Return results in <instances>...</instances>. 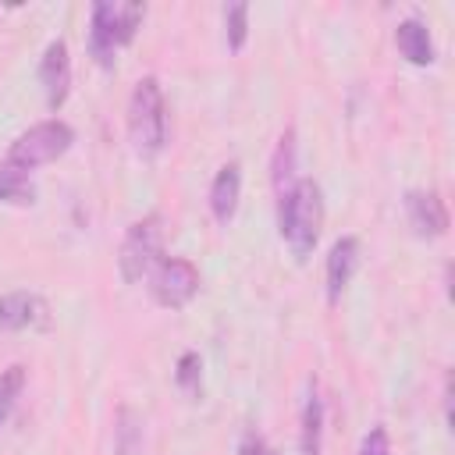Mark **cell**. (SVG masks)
I'll list each match as a JSON object with an SVG mask.
<instances>
[{
  "mask_svg": "<svg viewBox=\"0 0 455 455\" xmlns=\"http://www.w3.org/2000/svg\"><path fill=\"white\" fill-rule=\"evenodd\" d=\"M149 291L164 309H181L199 291V270L196 263L181 256H164L149 274Z\"/></svg>",
  "mask_w": 455,
  "mask_h": 455,
  "instance_id": "obj_6",
  "label": "cell"
},
{
  "mask_svg": "<svg viewBox=\"0 0 455 455\" xmlns=\"http://www.w3.org/2000/svg\"><path fill=\"white\" fill-rule=\"evenodd\" d=\"M32 199H36V188H32L28 174L18 171V167H11V164H4V167H0V203H18V206H25V203H32Z\"/></svg>",
  "mask_w": 455,
  "mask_h": 455,
  "instance_id": "obj_16",
  "label": "cell"
},
{
  "mask_svg": "<svg viewBox=\"0 0 455 455\" xmlns=\"http://www.w3.org/2000/svg\"><path fill=\"white\" fill-rule=\"evenodd\" d=\"M114 455H142V419L124 405L114 423Z\"/></svg>",
  "mask_w": 455,
  "mask_h": 455,
  "instance_id": "obj_15",
  "label": "cell"
},
{
  "mask_svg": "<svg viewBox=\"0 0 455 455\" xmlns=\"http://www.w3.org/2000/svg\"><path fill=\"white\" fill-rule=\"evenodd\" d=\"M75 142V132L68 121L60 117H50V121H39L32 124L28 132H21L14 142H11V153H7V164L18 167V171H36L43 164H53L57 156H64Z\"/></svg>",
  "mask_w": 455,
  "mask_h": 455,
  "instance_id": "obj_4",
  "label": "cell"
},
{
  "mask_svg": "<svg viewBox=\"0 0 455 455\" xmlns=\"http://www.w3.org/2000/svg\"><path fill=\"white\" fill-rule=\"evenodd\" d=\"M146 7L135 0H96L92 4V18H89V53L96 57L100 68H114V53L117 46L132 43L139 25H142Z\"/></svg>",
  "mask_w": 455,
  "mask_h": 455,
  "instance_id": "obj_2",
  "label": "cell"
},
{
  "mask_svg": "<svg viewBox=\"0 0 455 455\" xmlns=\"http://www.w3.org/2000/svg\"><path fill=\"white\" fill-rule=\"evenodd\" d=\"M50 306L36 291H7L0 299V331H32L46 327Z\"/></svg>",
  "mask_w": 455,
  "mask_h": 455,
  "instance_id": "obj_9",
  "label": "cell"
},
{
  "mask_svg": "<svg viewBox=\"0 0 455 455\" xmlns=\"http://www.w3.org/2000/svg\"><path fill=\"white\" fill-rule=\"evenodd\" d=\"M21 387H25V366H7L0 373V427L7 423L14 402L21 398Z\"/></svg>",
  "mask_w": 455,
  "mask_h": 455,
  "instance_id": "obj_19",
  "label": "cell"
},
{
  "mask_svg": "<svg viewBox=\"0 0 455 455\" xmlns=\"http://www.w3.org/2000/svg\"><path fill=\"white\" fill-rule=\"evenodd\" d=\"M224 39H228V50H242L245 39H249V4L235 0L224 7Z\"/></svg>",
  "mask_w": 455,
  "mask_h": 455,
  "instance_id": "obj_17",
  "label": "cell"
},
{
  "mask_svg": "<svg viewBox=\"0 0 455 455\" xmlns=\"http://www.w3.org/2000/svg\"><path fill=\"white\" fill-rule=\"evenodd\" d=\"M174 384H178L188 398H199V391H203V359H199V352H181V355H178Z\"/></svg>",
  "mask_w": 455,
  "mask_h": 455,
  "instance_id": "obj_18",
  "label": "cell"
},
{
  "mask_svg": "<svg viewBox=\"0 0 455 455\" xmlns=\"http://www.w3.org/2000/svg\"><path fill=\"white\" fill-rule=\"evenodd\" d=\"M277 228L299 259L316 249L323 228V196L313 178H299L284 196H277Z\"/></svg>",
  "mask_w": 455,
  "mask_h": 455,
  "instance_id": "obj_1",
  "label": "cell"
},
{
  "mask_svg": "<svg viewBox=\"0 0 455 455\" xmlns=\"http://www.w3.org/2000/svg\"><path fill=\"white\" fill-rule=\"evenodd\" d=\"M359 455H391V437L384 427H370L363 434V444H359Z\"/></svg>",
  "mask_w": 455,
  "mask_h": 455,
  "instance_id": "obj_20",
  "label": "cell"
},
{
  "mask_svg": "<svg viewBox=\"0 0 455 455\" xmlns=\"http://www.w3.org/2000/svg\"><path fill=\"white\" fill-rule=\"evenodd\" d=\"M128 139L139 156H156L167 142V103L153 75L139 78L128 100Z\"/></svg>",
  "mask_w": 455,
  "mask_h": 455,
  "instance_id": "obj_3",
  "label": "cell"
},
{
  "mask_svg": "<svg viewBox=\"0 0 455 455\" xmlns=\"http://www.w3.org/2000/svg\"><path fill=\"white\" fill-rule=\"evenodd\" d=\"M238 455H274V451L263 444V437L245 434V437H242V444H238Z\"/></svg>",
  "mask_w": 455,
  "mask_h": 455,
  "instance_id": "obj_21",
  "label": "cell"
},
{
  "mask_svg": "<svg viewBox=\"0 0 455 455\" xmlns=\"http://www.w3.org/2000/svg\"><path fill=\"white\" fill-rule=\"evenodd\" d=\"M238 196H242V167L224 164L210 185V210H213L217 224H231V217L238 210Z\"/></svg>",
  "mask_w": 455,
  "mask_h": 455,
  "instance_id": "obj_11",
  "label": "cell"
},
{
  "mask_svg": "<svg viewBox=\"0 0 455 455\" xmlns=\"http://www.w3.org/2000/svg\"><path fill=\"white\" fill-rule=\"evenodd\" d=\"M320 448H323V398L316 391V380H309L299 412V455H320Z\"/></svg>",
  "mask_w": 455,
  "mask_h": 455,
  "instance_id": "obj_12",
  "label": "cell"
},
{
  "mask_svg": "<svg viewBox=\"0 0 455 455\" xmlns=\"http://www.w3.org/2000/svg\"><path fill=\"white\" fill-rule=\"evenodd\" d=\"M395 46H398V53H402L409 64H416V68L434 64V39H430L427 21H419V18L398 21V28H395Z\"/></svg>",
  "mask_w": 455,
  "mask_h": 455,
  "instance_id": "obj_13",
  "label": "cell"
},
{
  "mask_svg": "<svg viewBox=\"0 0 455 455\" xmlns=\"http://www.w3.org/2000/svg\"><path fill=\"white\" fill-rule=\"evenodd\" d=\"M160 259H164V220L156 213H149L128 228L121 252H117V270L128 284H135L146 274H153V267Z\"/></svg>",
  "mask_w": 455,
  "mask_h": 455,
  "instance_id": "obj_5",
  "label": "cell"
},
{
  "mask_svg": "<svg viewBox=\"0 0 455 455\" xmlns=\"http://www.w3.org/2000/svg\"><path fill=\"white\" fill-rule=\"evenodd\" d=\"M270 181H274V196H284L299 178H295V132L288 128L277 139L274 149V164H270Z\"/></svg>",
  "mask_w": 455,
  "mask_h": 455,
  "instance_id": "obj_14",
  "label": "cell"
},
{
  "mask_svg": "<svg viewBox=\"0 0 455 455\" xmlns=\"http://www.w3.org/2000/svg\"><path fill=\"white\" fill-rule=\"evenodd\" d=\"M355 267H359V238L345 235V238H338V242L331 245V252H327L323 284H327V302H331V306H334V302L341 299V291L348 288Z\"/></svg>",
  "mask_w": 455,
  "mask_h": 455,
  "instance_id": "obj_10",
  "label": "cell"
},
{
  "mask_svg": "<svg viewBox=\"0 0 455 455\" xmlns=\"http://www.w3.org/2000/svg\"><path fill=\"white\" fill-rule=\"evenodd\" d=\"M405 213H409V224L419 238H441L448 231V206L437 192H427V188H412L405 192Z\"/></svg>",
  "mask_w": 455,
  "mask_h": 455,
  "instance_id": "obj_8",
  "label": "cell"
},
{
  "mask_svg": "<svg viewBox=\"0 0 455 455\" xmlns=\"http://www.w3.org/2000/svg\"><path fill=\"white\" fill-rule=\"evenodd\" d=\"M39 85H43L46 107L60 110L68 92H71V57H68V43L64 39L46 43L43 60H39Z\"/></svg>",
  "mask_w": 455,
  "mask_h": 455,
  "instance_id": "obj_7",
  "label": "cell"
}]
</instances>
